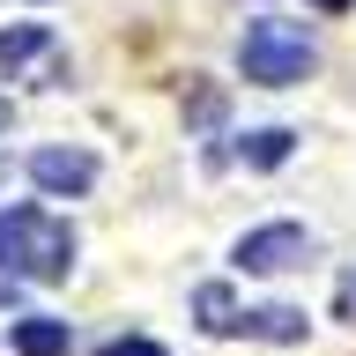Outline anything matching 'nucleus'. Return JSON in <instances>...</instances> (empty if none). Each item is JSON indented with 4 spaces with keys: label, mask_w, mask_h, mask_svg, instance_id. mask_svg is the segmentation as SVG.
<instances>
[{
    "label": "nucleus",
    "mask_w": 356,
    "mask_h": 356,
    "mask_svg": "<svg viewBox=\"0 0 356 356\" xmlns=\"http://www.w3.org/2000/svg\"><path fill=\"white\" fill-rule=\"evenodd\" d=\"M341 312H349V319H356V275H349V282H341Z\"/></svg>",
    "instance_id": "nucleus-11"
},
{
    "label": "nucleus",
    "mask_w": 356,
    "mask_h": 356,
    "mask_svg": "<svg viewBox=\"0 0 356 356\" xmlns=\"http://www.w3.org/2000/svg\"><path fill=\"white\" fill-rule=\"evenodd\" d=\"M15 356H67V319H15Z\"/></svg>",
    "instance_id": "nucleus-5"
},
{
    "label": "nucleus",
    "mask_w": 356,
    "mask_h": 356,
    "mask_svg": "<svg viewBox=\"0 0 356 356\" xmlns=\"http://www.w3.org/2000/svg\"><path fill=\"white\" fill-rule=\"evenodd\" d=\"M67 267H74V230L52 208H38V200L0 208V275H15V282H67Z\"/></svg>",
    "instance_id": "nucleus-1"
},
{
    "label": "nucleus",
    "mask_w": 356,
    "mask_h": 356,
    "mask_svg": "<svg viewBox=\"0 0 356 356\" xmlns=\"http://www.w3.org/2000/svg\"><path fill=\"white\" fill-rule=\"evenodd\" d=\"M245 334H260V341H305V312L297 305H260V312H245Z\"/></svg>",
    "instance_id": "nucleus-6"
},
{
    "label": "nucleus",
    "mask_w": 356,
    "mask_h": 356,
    "mask_svg": "<svg viewBox=\"0 0 356 356\" xmlns=\"http://www.w3.org/2000/svg\"><path fill=\"white\" fill-rule=\"evenodd\" d=\"M30 178L44 193H89L97 186V156L89 149H38L30 156Z\"/></svg>",
    "instance_id": "nucleus-4"
},
{
    "label": "nucleus",
    "mask_w": 356,
    "mask_h": 356,
    "mask_svg": "<svg viewBox=\"0 0 356 356\" xmlns=\"http://www.w3.org/2000/svg\"><path fill=\"white\" fill-rule=\"evenodd\" d=\"M0 127H8V104H0Z\"/></svg>",
    "instance_id": "nucleus-14"
},
{
    "label": "nucleus",
    "mask_w": 356,
    "mask_h": 356,
    "mask_svg": "<svg viewBox=\"0 0 356 356\" xmlns=\"http://www.w3.org/2000/svg\"><path fill=\"white\" fill-rule=\"evenodd\" d=\"M38 52H52V38H44L38 22H22V30H0V67L15 74L22 60H38Z\"/></svg>",
    "instance_id": "nucleus-9"
},
{
    "label": "nucleus",
    "mask_w": 356,
    "mask_h": 356,
    "mask_svg": "<svg viewBox=\"0 0 356 356\" xmlns=\"http://www.w3.org/2000/svg\"><path fill=\"white\" fill-rule=\"evenodd\" d=\"M312 38H305V22H289V15H260V22H245V44H238V67H245V82H260V89H289V82H305L312 74Z\"/></svg>",
    "instance_id": "nucleus-2"
},
{
    "label": "nucleus",
    "mask_w": 356,
    "mask_h": 356,
    "mask_svg": "<svg viewBox=\"0 0 356 356\" xmlns=\"http://www.w3.org/2000/svg\"><path fill=\"white\" fill-rule=\"evenodd\" d=\"M289 149H297V134H289V127H260V134H245V163H252V171H275Z\"/></svg>",
    "instance_id": "nucleus-8"
},
{
    "label": "nucleus",
    "mask_w": 356,
    "mask_h": 356,
    "mask_svg": "<svg viewBox=\"0 0 356 356\" xmlns=\"http://www.w3.org/2000/svg\"><path fill=\"white\" fill-rule=\"evenodd\" d=\"M312 8H327V15H334V8H349V0H312Z\"/></svg>",
    "instance_id": "nucleus-13"
},
{
    "label": "nucleus",
    "mask_w": 356,
    "mask_h": 356,
    "mask_svg": "<svg viewBox=\"0 0 356 356\" xmlns=\"http://www.w3.org/2000/svg\"><path fill=\"white\" fill-rule=\"evenodd\" d=\"M0 305H15V275H0Z\"/></svg>",
    "instance_id": "nucleus-12"
},
{
    "label": "nucleus",
    "mask_w": 356,
    "mask_h": 356,
    "mask_svg": "<svg viewBox=\"0 0 356 356\" xmlns=\"http://www.w3.org/2000/svg\"><path fill=\"white\" fill-rule=\"evenodd\" d=\"M104 356H163V349H156V341H141V334H134V341H111Z\"/></svg>",
    "instance_id": "nucleus-10"
},
{
    "label": "nucleus",
    "mask_w": 356,
    "mask_h": 356,
    "mask_svg": "<svg viewBox=\"0 0 356 356\" xmlns=\"http://www.w3.org/2000/svg\"><path fill=\"white\" fill-rule=\"evenodd\" d=\"M193 312H200V334H245V312L230 305V289H222V282H208V289H200V297H193Z\"/></svg>",
    "instance_id": "nucleus-7"
},
{
    "label": "nucleus",
    "mask_w": 356,
    "mask_h": 356,
    "mask_svg": "<svg viewBox=\"0 0 356 356\" xmlns=\"http://www.w3.org/2000/svg\"><path fill=\"white\" fill-rule=\"evenodd\" d=\"M312 238L297 222H267V230H245L238 238V267L245 275H289V267H305Z\"/></svg>",
    "instance_id": "nucleus-3"
}]
</instances>
